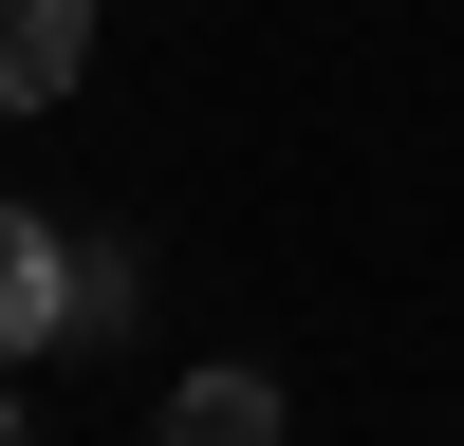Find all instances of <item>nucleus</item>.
I'll use <instances>...</instances> for the list:
<instances>
[{"mask_svg":"<svg viewBox=\"0 0 464 446\" xmlns=\"http://www.w3.org/2000/svg\"><path fill=\"white\" fill-rule=\"evenodd\" d=\"M93 74V0H0V112H56Z\"/></svg>","mask_w":464,"mask_h":446,"instance_id":"1","label":"nucleus"},{"mask_svg":"<svg viewBox=\"0 0 464 446\" xmlns=\"http://www.w3.org/2000/svg\"><path fill=\"white\" fill-rule=\"evenodd\" d=\"M56 316H74V242L37 205H0V354H56Z\"/></svg>","mask_w":464,"mask_h":446,"instance_id":"2","label":"nucleus"},{"mask_svg":"<svg viewBox=\"0 0 464 446\" xmlns=\"http://www.w3.org/2000/svg\"><path fill=\"white\" fill-rule=\"evenodd\" d=\"M168 446H279V391H260V372H186V391H168Z\"/></svg>","mask_w":464,"mask_h":446,"instance_id":"3","label":"nucleus"},{"mask_svg":"<svg viewBox=\"0 0 464 446\" xmlns=\"http://www.w3.org/2000/svg\"><path fill=\"white\" fill-rule=\"evenodd\" d=\"M0 446H19V409H0Z\"/></svg>","mask_w":464,"mask_h":446,"instance_id":"4","label":"nucleus"}]
</instances>
